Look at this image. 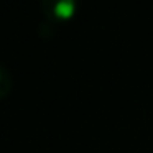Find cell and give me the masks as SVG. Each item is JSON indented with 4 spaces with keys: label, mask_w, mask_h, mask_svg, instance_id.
Segmentation results:
<instances>
[{
    "label": "cell",
    "mask_w": 153,
    "mask_h": 153,
    "mask_svg": "<svg viewBox=\"0 0 153 153\" xmlns=\"http://www.w3.org/2000/svg\"><path fill=\"white\" fill-rule=\"evenodd\" d=\"M79 0H41V10L50 22H69L76 15Z\"/></svg>",
    "instance_id": "6da1fadb"
},
{
    "label": "cell",
    "mask_w": 153,
    "mask_h": 153,
    "mask_svg": "<svg viewBox=\"0 0 153 153\" xmlns=\"http://www.w3.org/2000/svg\"><path fill=\"white\" fill-rule=\"evenodd\" d=\"M12 91V76L2 64H0V100L8 97Z\"/></svg>",
    "instance_id": "7a4b0ae2"
}]
</instances>
